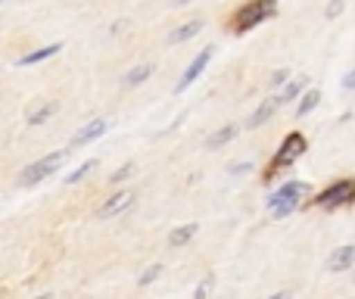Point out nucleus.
<instances>
[{"label":"nucleus","instance_id":"nucleus-24","mask_svg":"<svg viewBox=\"0 0 355 299\" xmlns=\"http://www.w3.org/2000/svg\"><path fill=\"white\" fill-rule=\"evenodd\" d=\"M340 10H343V0H334V3L327 6V16H337Z\"/></svg>","mask_w":355,"mask_h":299},{"label":"nucleus","instance_id":"nucleus-15","mask_svg":"<svg viewBox=\"0 0 355 299\" xmlns=\"http://www.w3.org/2000/svg\"><path fill=\"white\" fill-rule=\"evenodd\" d=\"M150 75H153V62H144V66H135L128 75H125V87L141 85V81H147Z\"/></svg>","mask_w":355,"mask_h":299},{"label":"nucleus","instance_id":"nucleus-12","mask_svg":"<svg viewBox=\"0 0 355 299\" xmlns=\"http://www.w3.org/2000/svg\"><path fill=\"white\" fill-rule=\"evenodd\" d=\"M237 135H240V125H225V128H218L215 135H209L206 150H218V147H225V144H227V141H234Z\"/></svg>","mask_w":355,"mask_h":299},{"label":"nucleus","instance_id":"nucleus-10","mask_svg":"<svg viewBox=\"0 0 355 299\" xmlns=\"http://www.w3.org/2000/svg\"><path fill=\"white\" fill-rule=\"evenodd\" d=\"M281 103H284L281 97H268V100H262V106H259V110L250 116V122H246V128H262V125L268 122V119L277 112V106H281Z\"/></svg>","mask_w":355,"mask_h":299},{"label":"nucleus","instance_id":"nucleus-7","mask_svg":"<svg viewBox=\"0 0 355 299\" xmlns=\"http://www.w3.org/2000/svg\"><path fill=\"white\" fill-rule=\"evenodd\" d=\"M209 60H212V47H202L200 53H196V60L187 66V72H184V78L178 81V94H184L190 85H193L196 78H200V75H202V69L209 66Z\"/></svg>","mask_w":355,"mask_h":299},{"label":"nucleus","instance_id":"nucleus-5","mask_svg":"<svg viewBox=\"0 0 355 299\" xmlns=\"http://www.w3.org/2000/svg\"><path fill=\"white\" fill-rule=\"evenodd\" d=\"M62 156H66V153H50V156H44V159H37V162H31L28 169L22 171V184H25V187H31V184L44 181L47 175H53V171L62 165Z\"/></svg>","mask_w":355,"mask_h":299},{"label":"nucleus","instance_id":"nucleus-25","mask_svg":"<svg viewBox=\"0 0 355 299\" xmlns=\"http://www.w3.org/2000/svg\"><path fill=\"white\" fill-rule=\"evenodd\" d=\"M343 87H346V91H352V87H355V69L343 78Z\"/></svg>","mask_w":355,"mask_h":299},{"label":"nucleus","instance_id":"nucleus-9","mask_svg":"<svg viewBox=\"0 0 355 299\" xmlns=\"http://www.w3.org/2000/svg\"><path fill=\"white\" fill-rule=\"evenodd\" d=\"M352 265H355V246H340V250H334L331 259H327V271H331V275L349 271Z\"/></svg>","mask_w":355,"mask_h":299},{"label":"nucleus","instance_id":"nucleus-17","mask_svg":"<svg viewBox=\"0 0 355 299\" xmlns=\"http://www.w3.org/2000/svg\"><path fill=\"white\" fill-rule=\"evenodd\" d=\"M53 112H56V103H44L41 110H35V112L28 116V125H41V122H47V119L53 116Z\"/></svg>","mask_w":355,"mask_h":299},{"label":"nucleus","instance_id":"nucleus-13","mask_svg":"<svg viewBox=\"0 0 355 299\" xmlns=\"http://www.w3.org/2000/svg\"><path fill=\"white\" fill-rule=\"evenodd\" d=\"M202 31V22L200 19H190V22H184L181 28H175L172 35H168V44H181V41H190V37H196Z\"/></svg>","mask_w":355,"mask_h":299},{"label":"nucleus","instance_id":"nucleus-22","mask_svg":"<svg viewBox=\"0 0 355 299\" xmlns=\"http://www.w3.org/2000/svg\"><path fill=\"white\" fill-rule=\"evenodd\" d=\"M250 169H252V162H234L231 165V175H246Z\"/></svg>","mask_w":355,"mask_h":299},{"label":"nucleus","instance_id":"nucleus-19","mask_svg":"<svg viewBox=\"0 0 355 299\" xmlns=\"http://www.w3.org/2000/svg\"><path fill=\"white\" fill-rule=\"evenodd\" d=\"M300 94H302V81H290V85L281 91V100L284 103H290V100H296Z\"/></svg>","mask_w":355,"mask_h":299},{"label":"nucleus","instance_id":"nucleus-3","mask_svg":"<svg viewBox=\"0 0 355 299\" xmlns=\"http://www.w3.org/2000/svg\"><path fill=\"white\" fill-rule=\"evenodd\" d=\"M271 12H275V0H250V3H243L237 12H234L231 28L237 31V35H243V31L256 28L259 22H265Z\"/></svg>","mask_w":355,"mask_h":299},{"label":"nucleus","instance_id":"nucleus-16","mask_svg":"<svg viewBox=\"0 0 355 299\" xmlns=\"http://www.w3.org/2000/svg\"><path fill=\"white\" fill-rule=\"evenodd\" d=\"M318 100H321V94L318 91H306L302 94V100H300V110H296V116H309V112L315 110V106H318Z\"/></svg>","mask_w":355,"mask_h":299},{"label":"nucleus","instance_id":"nucleus-21","mask_svg":"<svg viewBox=\"0 0 355 299\" xmlns=\"http://www.w3.org/2000/svg\"><path fill=\"white\" fill-rule=\"evenodd\" d=\"M131 171H135V165H125V169H119L116 171V175H112V184H119V181H128V178H131Z\"/></svg>","mask_w":355,"mask_h":299},{"label":"nucleus","instance_id":"nucleus-23","mask_svg":"<svg viewBox=\"0 0 355 299\" xmlns=\"http://www.w3.org/2000/svg\"><path fill=\"white\" fill-rule=\"evenodd\" d=\"M287 78H290V72H287V69H277V72L271 75V85H284V81H287Z\"/></svg>","mask_w":355,"mask_h":299},{"label":"nucleus","instance_id":"nucleus-6","mask_svg":"<svg viewBox=\"0 0 355 299\" xmlns=\"http://www.w3.org/2000/svg\"><path fill=\"white\" fill-rule=\"evenodd\" d=\"M131 206H135V194H131V190L112 194V196H106V203H100L97 219H116V215H122L125 209H131Z\"/></svg>","mask_w":355,"mask_h":299},{"label":"nucleus","instance_id":"nucleus-28","mask_svg":"<svg viewBox=\"0 0 355 299\" xmlns=\"http://www.w3.org/2000/svg\"><path fill=\"white\" fill-rule=\"evenodd\" d=\"M0 3H3V0H0Z\"/></svg>","mask_w":355,"mask_h":299},{"label":"nucleus","instance_id":"nucleus-26","mask_svg":"<svg viewBox=\"0 0 355 299\" xmlns=\"http://www.w3.org/2000/svg\"><path fill=\"white\" fill-rule=\"evenodd\" d=\"M206 290H209V281H202L200 287H196V296H206Z\"/></svg>","mask_w":355,"mask_h":299},{"label":"nucleus","instance_id":"nucleus-11","mask_svg":"<svg viewBox=\"0 0 355 299\" xmlns=\"http://www.w3.org/2000/svg\"><path fill=\"white\" fill-rule=\"evenodd\" d=\"M60 50H62V44H47V47H37V50H31V53L19 56V66H37V62L50 60V56H56Z\"/></svg>","mask_w":355,"mask_h":299},{"label":"nucleus","instance_id":"nucleus-14","mask_svg":"<svg viewBox=\"0 0 355 299\" xmlns=\"http://www.w3.org/2000/svg\"><path fill=\"white\" fill-rule=\"evenodd\" d=\"M193 234H196V225H193V221H190V225L175 228V231L168 234V246H172V250H181V246H187L190 240H193Z\"/></svg>","mask_w":355,"mask_h":299},{"label":"nucleus","instance_id":"nucleus-4","mask_svg":"<svg viewBox=\"0 0 355 299\" xmlns=\"http://www.w3.org/2000/svg\"><path fill=\"white\" fill-rule=\"evenodd\" d=\"M355 200V181H334L327 190H321L318 196H315V206H321V209H340V206H346V203H352Z\"/></svg>","mask_w":355,"mask_h":299},{"label":"nucleus","instance_id":"nucleus-27","mask_svg":"<svg viewBox=\"0 0 355 299\" xmlns=\"http://www.w3.org/2000/svg\"><path fill=\"white\" fill-rule=\"evenodd\" d=\"M175 3H178V6H184V3H190V0H175Z\"/></svg>","mask_w":355,"mask_h":299},{"label":"nucleus","instance_id":"nucleus-18","mask_svg":"<svg viewBox=\"0 0 355 299\" xmlns=\"http://www.w3.org/2000/svg\"><path fill=\"white\" fill-rule=\"evenodd\" d=\"M94 165H97V162H94V159H87V162H81V165H78V169H75V171H72V175H69V178H66V181H69V184H78V181H81V178H85V175H87V171H94Z\"/></svg>","mask_w":355,"mask_h":299},{"label":"nucleus","instance_id":"nucleus-8","mask_svg":"<svg viewBox=\"0 0 355 299\" xmlns=\"http://www.w3.org/2000/svg\"><path fill=\"white\" fill-rule=\"evenodd\" d=\"M106 128H110V122H103V119H94L91 125H85V128L78 131V135L69 141V147L66 150H75V147H85V144H94L97 137H103L106 135Z\"/></svg>","mask_w":355,"mask_h":299},{"label":"nucleus","instance_id":"nucleus-20","mask_svg":"<svg viewBox=\"0 0 355 299\" xmlns=\"http://www.w3.org/2000/svg\"><path fill=\"white\" fill-rule=\"evenodd\" d=\"M159 271H162V265H153V268H147V271L141 275V284H153L156 277H159Z\"/></svg>","mask_w":355,"mask_h":299},{"label":"nucleus","instance_id":"nucleus-2","mask_svg":"<svg viewBox=\"0 0 355 299\" xmlns=\"http://www.w3.org/2000/svg\"><path fill=\"white\" fill-rule=\"evenodd\" d=\"M309 196V184L306 181H287L275 196L268 200V212L271 219H287L293 209H300V203Z\"/></svg>","mask_w":355,"mask_h":299},{"label":"nucleus","instance_id":"nucleus-1","mask_svg":"<svg viewBox=\"0 0 355 299\" xmlns=\"http://www.w3.org/2000/svg\"><path fill=\"white\" fill-rule=\"evenodd\" d=\"M302 153H306V137H302L300 131L287 135V137H284V144H281V150H277V153H275V159H271V165L265 169L262 181H265V184H271L284 169H290V165H293L296 159L302 156Z\"/></svg>","mask_w":355,"mask_h":299}]
</instances>
